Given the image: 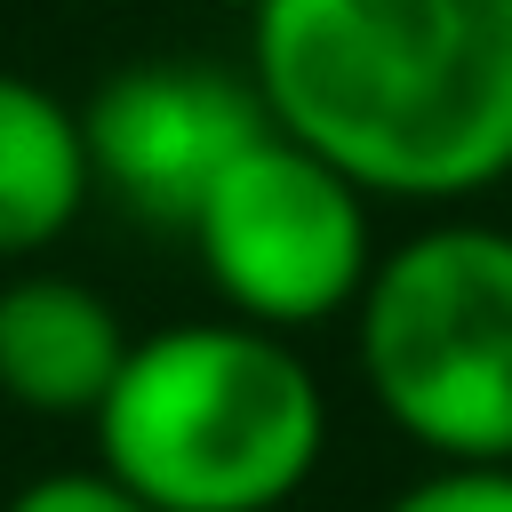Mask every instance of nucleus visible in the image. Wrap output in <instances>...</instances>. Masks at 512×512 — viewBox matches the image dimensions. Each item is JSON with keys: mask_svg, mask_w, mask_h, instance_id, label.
<instances>
[{"mask_svg": "<svg viewBox=\"0 0 512 512\" xmlns=\"http://www.w3.org/2000/svg\"><path fill=\"white\" fill-rule=\"evenodd\" d=\"M248 80L368 200L456 208L512 176V0H248Z\"/></svg>", "mask_w": 512, "mask_h": 512, "instance_id": "obj_1", "label": "nucleus"}, {"mask_svg": "<svg viewBox=\"0 0 512 512\" xmlns=\"http://www.w3.org/2000/svg\"><path fill=\"white\" fill-rule=\"evenodd\" d=\"M88 424L96 464L152 512H280L328 456L312 360L240 312L136 336Z\"/></svg>", "mask_w": 512, "mask_h": 512, "instance_id": "obj_2", "label": "nucleus"}, {"mask_svg": "<svg viewBox=\"0 0 512 512\" xmlns=\"http://www.w3.org/2000/svg\"><path fill=\"white\" fill-rule=\"evenodd\" d=\"M352 360L432 464H512V232L448 216L392 240L352 304Z\"/></svg>", "mask_w": 512, "mask_h": 512, "instance_id": "obj_3", "label": "nucleus"}, {"mask_svg": "<svg viewBox=\"0 0 512 512\" xmlns=\"http://www.w3.org/2000/svg\"><path fill=\"white\" fill-rule=\"evenodd\" d=\"M368 208L376 200L336 160H320L288 128H264L216 168L184 240H192L208 288L224 296V312L296 336V328L344 320L360 304V288L384 256Z\"/></svg>", "mask_w": 512, "mask_h": 512, "instance_id": "obj_4", "label": "nucleus"}, {"mask_svg": "<svg viewBox=\"0 0 512 512\" xmlns=\"http://www.w3.org/2000/svg\"><path fill=\"white\" fill-rule=\"evenodd\" d=\"M80 128H88V168H96V192H112L128 216L144 224H168L184 232L200 192L216 184V168L272 128L248 64L224 72V64H184V56H160V64H128L112 72L88 104H80Z\"/></svg>", "mask_w": 512, "mask_h": 512, "instance_id": "obj_5", "label": "nucleus"}, {"mask_svg": "<svg viewBox=\"0 0 512 512\" xmlns=\"http://www.w3.org/2000/svg\"><path fill=\"white\" fill-rule=\"evenodd\" d=\"M128 328L112 296L72 272L16 264L0 280V400L24 416H96L128 360Z\"/></svg>", "mask_w": 512, "mask_h": 512, "instance_id": "obj_6", "label": "nucleus"}, {"mask_svg": "<svg viewBox=\"0 0 512 512\" xmlns=\"http://www.w3.org/2000/svg\"><path fill=\"white\" fill-rule=\"evenodd\" d=\"M96 192L80 104L56 88L0 72V264H32L56 248Z\"/></svg>", "mask_w": 512, "mask_h": 512, "instance_id": "obj_7", "label": "nucleus"}, {"mask_svg": "<svg viewBox=\"0 0 512 512\" xmlns=\"http://www.w3.org/2000/svg\"><path fill=\"white\" fill-rule=\"evenodd\" d=\"M384 512H512V464H432Z\"/></svg>", "mask_w": 512, "mask_h": 512, "instance_id": "obj_8", "label": "nucleus"}, {"mask_svg": "<svg viewBox=\"0 0 512 512\" xmlns=\"http://www.w3.org/2000/svg\"><path fill=\"white\" fill-rule=\"evenodd\" d=\"M0 512H152L136 488H120L104 464H80V472H40L24 480Z\"/></svg>", "mask_w": 512, "mask_h": 512, "instance_id": "obj_9", "label": "nucleus"}]
</instances>
